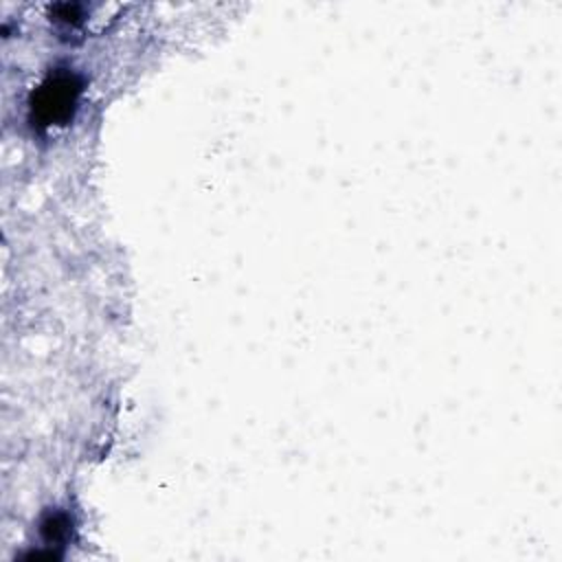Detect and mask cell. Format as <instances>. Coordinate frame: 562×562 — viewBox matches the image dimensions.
Instances as JSON below:
<instances>
[{
    "mask_svg": "<svg viewBox=\"0 0 562 562\" xmlns=\"http://www.w3.org/2000/svg\"><path fill=\"white\" fill-rule=\"evenodd\" d=\"M79 83L72 75H55L46 79L37 94H33V121L37 119L40 125H55L66 121L77 103Z\"/></svg>",
    "mask_w": 562,
    "mask_h": 562,
    "instance_id": "cell-1",
    "label": "cell"
}]
</instances>
